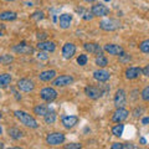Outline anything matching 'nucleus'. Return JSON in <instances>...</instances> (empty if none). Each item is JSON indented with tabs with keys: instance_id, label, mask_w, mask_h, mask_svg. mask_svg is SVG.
<instances>
[{
	"instance_id": "obj_1",
	"label": "nucleus",
	"mask_w": 149,
	"mask_h": 149,
	"mask_svg": "<svg viewBox=\"0 0 149 149\" xmlns=\"http://www.w3.org/2000/svg\"><path fill=\"white\" fill-rule=\"evenodd\" d=\"M15 117L20 120V122L26 125V127H29V128H37L39 127V123L36 122V119L32 117V116H30L29 113H26V112L24 111H15Z\"/></svg>"
},
{
	"instance_id": "obj_2",
	"label": "nucleus",
	"mask_w": 149,
	"mask_h": 149,
	"mask_svg": "<svg viewBox=\"0 0 149 149\" xmlns=\"http://www.w3.org/2000/svg\"><path fill=\"white\" fill-rule=\"evenodd\" d=\"M63 142H65V134L61 132L50 133V134H47V137H46V143L52 147L60 146V144H62Z\"/></svg>"
},
{
	"instance_id": "obj_3",
	"label": "nucleus",
	"mask_w": 149,
	"mask_h": 149,
	"mask_svg": "<svg viewBox=\"0 0 149 149\" xmlns=\"http://www.w3.org/2000/svg\"><path fill=\"white\" fill-rule=\"evenodd\" d=\"M40 96L45 102H49L50 103V102H52V101H55L56 98H57V91L52 87H45V88L41 90Z\"/></svg>"
},
{
	"instance_id": "obj_4",
	"label": "nucleus",
	"mask_w": 149,
	"mask_h": 149,
	"mask_svg": "<svg viewBox=\"0 0 149 149\" xmlns=\"http://www.w3.org/2000/svg\"><path fill=\"white\" fill-rule=\"evenodd\" d=\"M120 26V22L114 19H106L100 22V27L104 31H114Z\"/></svg>"
},
{
	"instance_id": "obj_5",
	"label": "nucleus",
	"mask_w": 149,
	"mask_h": 149,
	"mask_svg": "<svg viewBox=\"0 0 149 149\" xmlns=\"http://www.w3.org/2000/svg\"><path fill=\"white\" fill-rule=\"evenodd\" d=\"M73 77L72 76H68V74H62L60 77H56L54 78L52 81V85L55 87H65V86H70L73 83Z\"/></svg>"
},
{
	"instance_id": "obj_6",
	"label": "nucleus",
	"mask_w": 149,
	"mask_h": 149,
	"mask_svg": "<svg viewBox=\"0 0 149 149\" xmlns=\"http://www.w3.org/2000/svg\"><path fill=\"white\" fill-rule=\"evenodd\" d=\"M16 86L19 90L22 92H31V91H34V88H35L34 82L29 80V78H21V80H19Z\"/></svg>"
},
{
	"instance_id": "obj_7",
	"label": "nucleus",
	"mask_w": 149,
	"mask_h": 149,
	"mask_svg": "<svg viewBox=\"0 0 149 149\" xmlns=\"http://www.w3.org/2000/svg\"><path fill=\"white\" fill-rule=\"evenodd\" d=\"M128 114H129V112L127 109H124L123 107L122 108H117V111H116L113 113V116H112V122L122 123L123 120H125L128 118Z\"/></svg>"
},
{
	"instance_id": "obj_8",
	"label": "nucleus",
	"mask_w": 149,
	"mask_h": 149,
	"mask_svg": "<svg viewBox=\"0 0 149 149\" xmlns=\"http://www.w3.org/2000/svg\"><path fill=\"white\" fill-rule=\"evenodd\" d=\"M91 13L93 16H107L109 15L111 10L106 5H102V4H97V5H93L91 9Z\"/></svg>"
},
{
	"instance_id": "obj_9",
	"label": "nucleus",
	"mask_w": 149,
	"mask_h": 149,
	"mask_svg": "<svg viewBox=\"0 0 149 149\" xmlns=\"http://www.w3.org/2000/svg\"><path fill=\"white\" fill-rule=\"evenodd\" d=\"M103 50L106 52H108L109 55H114V56H123L124 55V50L122 46H119V45L107 44V45H104Z\"/></svg>"
},
{
	"instance_id": "obj_10",
	"label": "nucleus",
	"mask_w": 149,
	"mask_h": 149,
	"mask_svg": "<svg viewBox=\"0 0 149 149\" xmlns=\"http://www.w3.org/2000/svg\"><path fill=\"white\" fill-rule=\"evenodd\" d=\"M125 102H127V95H125L124 90H118L117 92H116V96H114L116 108H122V107H124Z\"/></svg>"
},
{
	"instance_id": "obj_11",
	"label": "nucleus",
	"mask_w": 149,
	"mask_h": 149,
	"mask_svg": "<svg viewBox=\"0 0 149 149\" xmlns=\"http://www.w3.org/2000/svg\"><path fill=\"white\" fill-rule=\"evenodd\" d=\"M85 93L87 95V97H90L92 100H97L103 95V91L98 87H95V86H88L85 88Z\"/></svg>"
},
{
	"instance_id": "obj_12",
	"label": "nucleus",
	"mask_w": 149,
	"mask_h": 149,
	"mask_svg": "<svg viewBox=\"0 0 149 149\" xmlns=\"http://www.w3.org/2000/svg\"><path fill=\"white\" fill-rule=\"evenodd\" d=\"M74 54H76V46H74L72 42H67V44L63 45V47H62L63 58H66V60L72 58Z\"/></svg>"
},
{
	"instance_id": "obj_13",
	"label": "nucleus",
	"mask_w": 149,
	"mask_h": 149,
	"mask_svg": "<svg viewBox=\"0 0 149 149\" xmlns=\"http://www.w3.org/2000/svg\"><path fill=\"white\" fill-rule=\"evenodd\" d=\"M13 50H14V52L21 54V55H27V54H32V52H34V49H32L30 45H26L25 42H21V44H19V45H15L13 47Z\"/></svg>"
},
{
	"instance_id": "obj_14",
	"label": "nucleus",
	"mask_w": 149,
	"mask_h": 149,
	"mask_svg": "<svg viewBox=\"0 0 149 149\" xmlns=\"http://www.w3.org/2000/svg\"><path fill=\"white\" fill-rule=\"evenodd\" d=\"M37 49L41 51H46V52H54L56 50V44L54 41H40L37 44Z\"/></svg>"
},
{
	"instance_id": "obj_15",
	"label": "nucleus",
	"mask_w": 149,
	"mask_h": 149,
	"mask_svg": "<svg viewBox=\"0 0 149 149\" xmlns=\"http://www.w3.org/2000/svg\"><path fill=\"white\" fill-rule=\"evenodd\" d=\"M93 77L98 82H107L109 80L111 74H109V72H107L106 70H97V71L93 72Z\"/></svg>"
},
{
	"instance_id": "obj_16",
	"label": "nucleus",
	"mask_w": 149,
	"mask_h": 149,
	"mask_svg": "<svg viewBox=\"0 0 149 149\" xmlns=\"http://www.w3.org/2000/svg\"><path fill=\"white\" fill-rule=\"evenodd\" d=\"M83 49L90 54H96V55L102 54V47L96 42H86L85 45H83Z\"/></svg>"
},
{
	"instance_id": "obj_17",
	"label": "nucleus",
	"mask_w": 149,
	"mask_h": 149,
	"mask_svg": "<svg viewBox=\"0 0 149 149\" xmlns=\"http://www.w3.org/2000/svg\"><path fill=\"white\" fill-rule=\"evenodd\" d=\"M71 21H72V15H70V14H62L58 19V25L61 29L66 30L71 25Z\"/></svg>"
},
{
	"instance_id": "obj_18",
	"label": "nucleus",
	"mask_w": 149,
	"mask_h": 149,
	"mask_svg": "<svg viewBox=\"0 0 149 149\" xmlns=\"http://www.w3.org/2000/svg\"><path fill=\"white\" fill-rule=\"evenodd\" d=\"M78 120L80 119H78V117H76V116H66V117L62 118V124L65 128L70 129V128L74 127V125L78 123Z\"/></svg>"
},
{
	"instance_id": "obj_19",
	"label": "nucleus",
	"mask_w": 149,
	"mask_h": 149,
	"mask_svg": "<svg viewBox=\"0 0 149 149\" xmlns=\"http://www.w3.org/2000/svg\"><path fill=\"white\" fill-rule=\"evenodd\" d=\"M56 77V71L55 70H47V71H42L39 74V80L42 82H50Z\"/></svg>"
},
{
	"instance_id": "obj_20",
	"label": "nucleus",
	"mask_w": 149,
	"mask_h": 149,
	"mask_svg": "<svg viewBox=\"0 0 149 149\" xmlns=\"http://www.w3.org/2000/svg\"><path fill=\"white\" fill-rule=\"evenodd\" d=\"M142 74V68L139 67H129L125 70V77L128 80H134V78H138Z\"/></svg>"
},
{
	"instance_id": "obj_21",
	"label": "nucleus",
	"mask_w": 149,
	"mask_h": 149,
	"mask_svg": "<svg viewBox=\"0 0 149 149\" xmlns=\"http://www.w3.org/2000/svg\"><path fill=\"white\" fill-rule=\"evenodd\" d=\"M16 17H17V14L14 11L0 13V20H3V21H13V20H16Z\"/></svg>"
},
{
	"instance_id": "obj_22",
	"label": "nucleus",
	"mask_w": 149,
	"mask_h": 149,
	"mask_svg": "<svg viewBox=\"0 0 149 149\" xmlns=\"http://www.w3.org/2000/svg\"><path fill=\"white\" fill-rule=\"evenodd\" d=\"M11 82V76L9 73L0 74V88H6Z\"/></svg>"
},
{
	"instance_id": "obj_23",
	"label": "nucleus",
	"mask_w": 149,
	"mask_h": 149,
	"mask_svg": "<svg viewBox=\"0 0 149 149\" xmlns=\"http://www.w3.org/2000/svg\"><path fill=\"white\" fill-rule=\"evenodd\" d=\"M8 133H9V136L14 139V141H19L20 138H22V132L20 129H17V128H9Z\"/></svg>"
},
{
	"instance_id": "obj_24",
	"label": "nucleus",
	"mask_w": 149,
	"mask_h": 149,
	"mask_svg": "<svg viewBox=\"0 0 149 149\" xmlns=\"http://www.w3.org/2000/svg\"><path fill=\"white\" fill-rule=\"evenodd\" d=\"M44 118H45V122L47 123V124H52L55 123V120H56V113L54 111H47V113H46L44 116Z\"/></svg>"
},
{
	"instance_id": "obj_25",
	"label": "nucleus",
	"mask_w": 149,
	"mask_h": 149,
	"mask_svg": "<svg viewBox=\"0 0 149 149\" xmlns=\"http://www.w3.org/2000/svg\"><path fill=\"white\" fill-rule=\"evenodd\" d=\"M47 111H49V107H46V106H42V104H39V106H36L35 108H34V113L36 116H44L47 113Z\"/></svg>"
},
{
	"instance_id": "obj_26",
	"label": "nucleus",
	"mask_w": 149,
	"mask_h": 149,
	"mask_svg": "<svg viewBox=\"0 0 149 149\" xmlns=\"http://www.w3.org/2000/svg\"><path fill=\"white\" fill-rule=\"evenodd\" d=\"M123 130H124V124L118 123L117 125H114V127L112 128V134L116 137H120L123 134Z\"/></svg>"
},
{
	"instance_id": "obj_27",
	"label": "nucleus",
	"mask_w": 149,
	"mask_h": 149,
	"mask_svg": "<svg viewBox=\"0 0 149 149\" xmlns=\"http://www.w3.org/2000/svg\"><path fill=\"white\" fill-rule=\"evenodd\" d=\"M96 65L98 67H106L107 65H108V60H107V57L106 56H103V55H98L96 57Z\"/></svg>"
},
{
	"instance_id": "obj_28",
	"label": "nucleus",
	"mask_w": 149,
	"mask_h": 149,
	"mask_svg": "<svg viewBox=\"0 0 149 149\" xmlns=\"http://www.w3.org/2000/svg\"><path fill=\"white\" fill-rule=\"evenodd\" d=\"M13 61H14V57L9 54L0 56V65H10Z\"/></svg>"
},
{
	"instance_id": "obj_29",
	"label": "nucleus",
	"mask_w": 149,
	"mask_h": 149,
	"mask_svg": "<svg viewBox=\"0 0 149 149\" xmlns=\"http://www.w3.org/2000/svg\"><path fill=\"white\" fill-rule=\"evenodd\" d=\"M139 50L144 54H149V40H144L143 42H141V45H139Z\"/></svg>"
},
{
	"instance_id": "obj_30",
	"label": "nucleus",
	"mask_w": 149,
	"mask_h": 149,
	"mask_svg": "<svg viewBox=\"0 0 149 149\" xmlns=\"http://www.w3.org/2000/svg\"><path fill=\"white\" fill-rule=\"evenodd\" d=\"M44 17H45V14L42 11H35L31 15V19L32 20H35V21H40V20H42Z\"/></svg>"
},
{
	"instance_id": "obj_31",
	"label": "nucleus",
	"mask_w": 149,
	"mask_h": 149,
	"mask_svg": "<svg viewBox=\"0 0 149 149\" xmlns=\"http://www.w3.org/2000/svg\"><path fill=\"white\" fill-rule=\"evenodd\" d=\"M87 61H88L87 55H80L77 57V63L80 65V66H85V65L87 63Z\"/></svg>"
},
{
	"instance_id": "obj_32",
	"label": "nucleus",
	"mask_w": 149,
	"mask_h": 149,
	"mask_svg": "<svg viewBox=\"0 0 149 149\" xmlns=\"http://www.w3.org/2000/svg\"><path fill=\"white\" fill-rule=\"evenodd\" d=\"M141 96H142V100H143V101H146V102H149V86L144 87V90L142 91Z\"/></svg>"
},
{
	"instance_id": "obj_33",
	"label": "nucleus",
	"mask_w": 149,
	"mask_h": 149,
	"mask_svg": "<svg viewBox=\"0 0 149 149\" xmlns=\"http://www.w3.org/2000/svg\"><path fill=\"white\" fill-rule=\"evenodd\" d=\"M82 148V144H78V143H70L67 146H65V149H80Z\"/></svg>"
},
{
	"instance_id": "obj_34",
	"label": "nucleus",
	"mask_w": 149,
	"mask_h": 149,
	"mask_svg": "<svg viewBox=\"0 0 149 149\" xmlns=\"http://www.w3.org/2000/svg\"><path fill=\"white\" fill-rule=\"evenodd\" d=\"M142 73L144 74V76L149 77V65H147V66H146V67H144V68L142 70Z\"/></svg>"
},
{
	"instance_id": "obj_35",
	"label": "nucleus",
	"mask_w": 149,
	"mask_h": 149,
	"mask_svg": "<svg viewBox=\"0 0 149 149\" xmlns=\"http://www.w3.org/2000/svg\"><path fill=\"white\" fill-rule=\"evenodd\" d=\"M112 149H123V144L122 143H114L112 146Z\"/></svg>"
},
{
	"instance_id": "obj_36",
	"label": "nucleus",
	"mask_w": 149,
	"mask_h": 149,
	"mask_svg": "<svg viewBox=\"0 0 149 149\" xmlns=\"http://www.w3.org/2000/svg\"><path fill=\"white\" fill-rule=\"evenodd\" d=\"M46 36H47V35H46L45 32H39V34H37V39H39V40H45Z\"/></svg>"
},
{
	"instance_id": "obj_37",
	"label": "nucleus",
	"mask_w": 149,
	"mask_h": 149,
	"mask_svg": "<svg viewBox=\"0 0 149 149\" xmlns=\"http://www.w3.org/2000/svg\"><path fill=\"white\" fill-rule=\"evenodd\" d=\"M128 148L134 149V148H136V146H133V144H123V149H128Z\"/></svg>"
},
{
	"instance_id": "obj_38",
	"label": "nucleus",
	"mask_w": 149,
	"mask_h": 149,
	"mask_svg": "<svg viewBox=\"0 0 149 149\" xmlns=\"http://www.w3.org/2000/svg\"><path fill=\"white\" fill-rule=\"evenodd\" d=\"M142 123H143V124H148V123H149V117L143 118V119H142Z\"/></svg>"
},
{
	"instance_id": "obj_39",
	"label": "nucleus",
	"mask_w": 149,
	"mask_h": 149,
	"mask_svg": "<svg viewBox=\"0 0 149 149\" xmlns=\"http://www.w3.org/2000/svg\"><path fill=\"white\" fill-rule=\"evenodd\" d=\"M39 58H42V60H46L47 56H45V54H39Z\"/></svg>"
},
{
	"instance_id": "obj_40",
	"label": "nucleus",
	"mask_w": 149,
	"mask_h": 149,
	"mask_svg": "<svg viewBox=\"0 0 149 149\" xmlns=\"http://www.w3.org/2000/svg\"><path fill=\"white\" fill-rule=\"evenodd\" d=\"M141 143H142V144H146V143H147V141H146L144 138H141Z\"/></svg>"
},
{
	"instance_id": "obj_41",
	"label": "nucleus",
	"mask_w": 149,
	"mask_h": 149,
	"mask_svg": "<svg viewBox=\"0 0 149 149\" xmlns=\"http://www.w3.org/2000/svg\"><path fill=\"white\" fill-rule=\"evenodd\" d=\"M85 1H86V3H95L96 0H85Z\"/></svg>"
},
{
	"instance_id": "obj_42",
	"label": "nucleus",
	"mask_w": 149,
	"mask_h": 149,
	"mask_svg": "<svg viewBox=\"0 0 149 149\" xmlns=\"http://www.w3.org/2000/svg\"><path fill=\"white\" fill-rule=\"evenodd\" d=\"M1 134H3V128L0 127V136H1Z\"/></svg>"
},
{
	"instance_id": "obj_43",
	"label": "nucleus",
	"mask_w": 149,
	"mask_h": 149,
	"mask_svg": "<svg viewBox=\"0 0 149 149\" xmlns=\"http://www.w3.org/2000/svg\"><path fill=\"white\" fill-rule=\"evenodd\" d=\"M0 148H4V144L3 143H0Z\"/></svg>"
},
{
	"instance_id": "obj_44",
	"label": "nucleus",
	"mask_w": 149,
	"mask_h": 149,
	"mask_svg": "<svg viewBox=\"0 0 149 149\" xmlns=\"http://www.w3.org/2000/svg\"><path fill=\"white\" fill-rule=\"evenodd\" d=\"M5 1H15V0H5Z\"/></svg>"
},
{
	"instance_id": "obj_45",
	"label": "nucleus",
	"mask_w": 149,
	"mask_h": 149,
	"mask_svg": "<svg viewBox=\"0 0 149 149\" xmlns=\"http://www.w3.org/2000/svg\"><path fill=\"white\" fill-rule=\"evenodd\" d=\"M104 1H111V0H104Z\"/></svg>"
},
{
	"instance_id": "obj_46",
	"label": "nucleus",
	"mask_w": 149,
	"mask_h": 149,
	"mask_svg": "<svg viewBox=\"0 0 149 149\" xmlns=\"http://www.w3.org/2000/svg\"><path fill=\"white\" fill-rule=\"evenodd\" d=\"M0 119H1V113H0Z\"/></svg>"
},
{
	"instance_id": "obj_47",
	"label": "nucleus",
	"mask_w": 149,
	"mask_h": 149,
	"mask_svg": "<svg viewBox=\"0 0 149 149\" xmlns=\"http://www.w3.org/2000/svg\"><path fill=\"white\" fill-rule=\"evenodd\" d=\"M0 36H1V32H0Z\"/></svg>"
}]
</instances>
